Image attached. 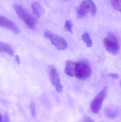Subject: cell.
<instances>
[{
	"instance_id": "6da1fadb",
	"label": "cell",
	"mask_w": 121,
	"mask_h": 122,
	"mask_svg": "<svg viewBox=\"0 0 121 122\" xmlns=\"http://www.w3.org/2000/svg\"><path fill=\"white\" fill-rule=\"evenodd\" d=\"M103 44L108 52L114 55H117L120 51L119 41L116 36L112 32L108 33L107 36L103 39Z\"/></svg>"
},
{
	"instance_id": "7a4b0ae2",
	"label": "cell",
	"mask_w": 121,
	"mask_h": 122,
	"mask_svg": "<svg viewBox=\"0 0 121 122\" xmlns=\"http://www.w3.org/2000/svg\"><path fill=\"white\" fill-rule=\"evenodd\" d=\"M13 7L18 16L25 22L27 26L30 29H34L37 23L36 19L20 5L15 4Z\"/></svg>"
},
{
	"instance_id": "3957f363",
	"label": "cell",
	"mask_w": 121,
	"mask_h": 122,
	"mask_svg": "<svg viewBox=\"0 0 121 122\" xmlns=\"http://www.w3.org/2000/svg\"><path fill=\"white\" fill-rule=\"evenodd\" d=\"M91 73V68L88 61L82 60L76 62L75 77L80 80L89 78Z\"/></svg>"
},
{
	"instance_id": "277c9868",
	"label": "cell",
	"mask_w": 121,
	"mask_h": 122,
	"mask_svg": "<svg viewBox=\"0 0 121 122\" xmlns=\"http://www.w3.org/2000/svg\"><path fill=\"white\" fill-rule=\"evenodd\" d=\"M44 36L49 39L51 43L58 50L63 51L68 47L67 43L64 39L49 31H45Z\"/></svg>"
},
{
	"instance_id": "5b68a950",
	"label": "cell",
	"mask_w": 121,
	"mask_h": 122,
	"mask_svg": "<svg viewBox=\"0 0 121 122\" xmlns=\"http://www.w3.org/2000/svg\"><path fill=\"white\" fill-rule=\"evenodd\" d=\"M97 8L92 0H85L80 5L77 11V17L79 18H82L87 13L92 15H94L96 13Z\"/></svg>"
},
{
	"instance_id": "8992f818",
	"label": "cell",
	"mask_w": 121,
	"mask_h": 122,
	"mask_svg": "<svg viewBox=\"0 0 121 122\" xmlns=\"http://www.w3.org/2000/svg\"><path fill=\"white\" fill-rule=\"evenodd\" d=\"M108 90V87L104 86L92 102L90 109L93 113L97 114L100 111L103 102L106 97Z\"/></svg>"
},
{
	"instance_id": "52a82bcc",
	"label": "cell",
	"mask_w": 121,
	"mask_h": 122,
	"mask_svg": "<svg viewBox=\"0 0 121 122\" xmlns=\"http://www.w3.org/2000/svg\"><path fill=\"white\" fill-rule=\"evenodd\" d=\"M49 74L51 82L56 91L58 92H62L63 86L61 84L58 71L54 66L50 65L49 67Z\"/></svg>"
},
{
	"instance_id": "ba28073f",
	"label": "cell",
	"mask_w": 121,
	"mask_h": 122,
	"mask_svg": "<svg viewBox=\"0 0 121 122\" xmlns=\"http://www.w3.org/2000/svg\"><path fill=\"white\" fill-rule=\"evenodd\" d=\"M0 26L9 29L15 33L20 32L19 27L14 22L2 16H0Z\"/></svg>"
},
{
	"instance_id": "9c48e42d",
	"label": "cell",
	"mask_w": 121,
	"mask_h": 122,
	"mask_svg": "<svg viewBox=\"0 0 121 122\" xmlns=\"http://www.w3.org/2000/svg\"><path fill=\"white\" fill-rule=\"evenodd\" d=\"M104 112L106 116L108 118L111 119L116 118L119 114L118 107L114 106L106 107L104 109Z\"/></svg>"
},
{
	"instance_id": "30bf717a",
	"label": "cell",
	"mask_w": 121,
	"mask_h": 122,
	"mask_svg": "<svg viewBox=\"0 0 121 122\" xmlns=\"http://www.w3.org/2000/svg\"><path fill=\"white\" fill-rule=\"evenodd\" d=\"M76 62L71 61H67L65 64V72L71 77H75Z\"/></svg>"
},
{
	"instance_id": "8fae6325",
	"label": "cell",
	"mask_w": 121,
	"mask_h": 122,
	"mask_svg": "<svg viewBox=\"0 0 121 122\" xmlns=\"http://www.w3.org/2000/svg\"><path fill=\"white\" fill-rule=\"evenodd\" d=\"M33 15L37 18H40L45 12L44 8L38 2H34L32 4Z\"/></svg>"
},
{
	"instance_id": "7c38bea8",
	"label": "cell",
	"mask_w": 121,
	"mask_h": 122,
	"mask_svg": "<svg viewBox=\"0 0 121 122\" xmlns=\"http://www.w3.org/2000/svg\"><path fill=\"white\" fill-rule=\"evenodd\" d=\"M5 52L10 56H13L14 51L9 44L0 42V52Z\"/></svg>"
},
{
	"instance_id": "4fadbf2b",
	"label": "cell",
	"mask_w": 121,
	"mask_h": 122,
	"mask_svg": "<svg viewBox=\"0 0 121 122\" xmlns=\"http://www.w3.org/2000/svg\"><path fill=\"white\" fill-rule=\"evenodd\" d=\"M82 41L85 43L87 47L90 48L91 47L92 45V41L88 33H84L82 36Z\"/></svg>"
},
{
	"instance_id": "5bb4252c",
	"label": "cell",
	"mask_w": 121,
	"mask_h": 122,
	"mask_svg": "<svg viewBox=\"0 0 121 122\" xmlns=\"http://www.w3.org/2000/svg\"><path fill=\"white\" fill-rule=\"evenodd\" d=\"M113 8L117 10L121 11V0H111Z\"/></svg>"
},
{
	"instance_id": "9a60e30c",
	"label": "cell",
	"mask_w": 121,
	"mask_h": 122,
	"mask_svg": "<svg viewBox=\"0 0 121 122\" xmlns=\"http://www.w3.org/2000/svg\"><path fill=\"white\" fill-rule=\"evenodd\" d=\"M72 26L73 25L70 20H67L65 21L64 27L65 29L67 31L70 33H72Z\"/></svg>"
},
{
	"instance_id": "2e32d148",
	"label": "cell",
	"mask_w": 121,
	"mask_h": 122,
	"mask_svg": "<svg viewBox=\"0 0 121 122\" xmlns=\"http://www.w3.org/2000/svg\"><path fill=\"white\" fill-rule=\"evenodd\" d=\"M31 110L32 116L33 117H35L36 114V110L35 106L33 104H32L31 105Z\"/></svg>"
},
{
	"instance_id": "e0dca14e",
	"label": "cell",
	"mask_w": 121,
	"mask_h": 122,
	"mask_svg": "<svg viewBox=\"0 0 121 122\" xmlns=\"http://www.w3.org/2000/svg\"><path fill=\"white\" fill-rule=\"evenodd\" d=\"M85 122H95L93 119L89 116H85L84 118Z\"/></svg>"
},
{
	"instance_id": "ac0fdd59",
	"label": "cell",
	"mask_w": 121,
	"mask_h": 122,
	"mask_svg": "<svg viewBox=\"0 0 121 122\" xmlns=\"http://www.w3.org/2000/svg\"><path fill=\"white\" fill-rule=\"evenodd\" d=\"M108 75L109 76L114 79H118L119 77V75L116 74L110 73Z\"/></svg>"
},
{
	"instance_id": "d6986e66",
	"label": "cell",
	"mask_w": 121,
	"mask_h": 122,
	"mask_svg": "<svg viewBox=\"0 0 121 122\" xmlns=\"http://www.w3.org/2000/svg\"><path fill=\"white\" fill-rule=\"evenodd\" d=\"M2 122H10L9 117L7 114L4 115L3 119L2 120Z\"/></svg>"
},
{
	"instance_id": "ffe728a7",
	"label": "cell",
	"mask_w": 121,
	"mask_h": 122,
	"mask_svg": "<svg viewBox=\"0 0 121 122\" xmlns=\"http://www.w3.org/2000/svg\"><path fill=\"white\" fill-rule=\"evenodd\" d=\"M15 61L17 64H20V59H19V56L18 55L16 56Z\"/></svg>"
},
{
	"instance_id": "44dd1931",
	"label": "cell",
	"mask_w": 121,
	"mask_h": 122,
	"mask_svg": "<svg viewBox=\"0 0 121 122\" xmlns=\"http://www.w3.org/2000/svg\"><path fill=\"white\" fill-rule=\"evenodd\" d=\"M2 120H3V117H2V115L0 113V122H2Z\"/></svg>"
},
{
	"instance_id": "7402d4cb",
	"label": "cell",
	"mask_w": 121,
	"mask_h": 122,
	"mask_svg": "<svg viewBox=\"0 0 121 122\" xmlns=\"http://www.w3.org/2000/svg\"><path fill=\"white\" fill-rule=\"evenodd\" d=\"M65 0L68 1V0Z\"/></svg>"
}]
</instances>
